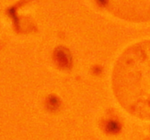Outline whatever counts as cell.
<instances>
[{
    "instance_id": "6da1fadb",
    "label": "cell",
    "mask_w": 150,
    "mask_h": 140,
    "mask_svg": "<svg viewBox=\"0 0 150 140\" xmlns=\"http://www.w3.org/2000/svg\"><path fill=\"white\" fill-rule=\"evenodd\" d=\"M54 59L56 64L62 69H68L72 64V56L70 52L64 47H58L54 50Z\"/></svg>"
},
{
    "instance_id": "7a4b0ae2",
    "label": "cell",
    "mask_w": 150,
    "mask_h": 140,
    "mask_svg": "<svg viewBox=\"0 0 150 140\" xmlns=\"http://www.w3.org/2000/svg\"><path fill=\"white\" fill-rule=\"evenodd\" d=\"M60 106V101L56 96H50L47 99V106L51 111L57 110Z\"/></svg>"
},
{
    "instance_id": "3957f363",
    "label": "cell",
    "mask_w": 150,
    "mask_h": 140,
    "mask_svg": "<svg viewBox=\"0 0 150 140\" xmlns=\"http://www.w3.org/2000/svg\"><path fill=\"white\" fill-rule=\"evenodd\" d=\"M107 129L109 130L111 132H116L119 129V124L115 121H109L107 125Z\"/></svg>"
},
{
    "instance_id": "277c9868",
    "label": "cell",
    "mask_w": 150,
    "mask_h": 140,
    "mask_svg": "<svg viewBox=\"0 0 150 140\" xmlns=\"http://www.w3.org/2000/svg\"><path fill=\"white\" fill-rule=\"evenodd\" d=\"M97 1H99V3L102 5H105L107 4V0H97Z\"/></svg>"
}]
</instances>
